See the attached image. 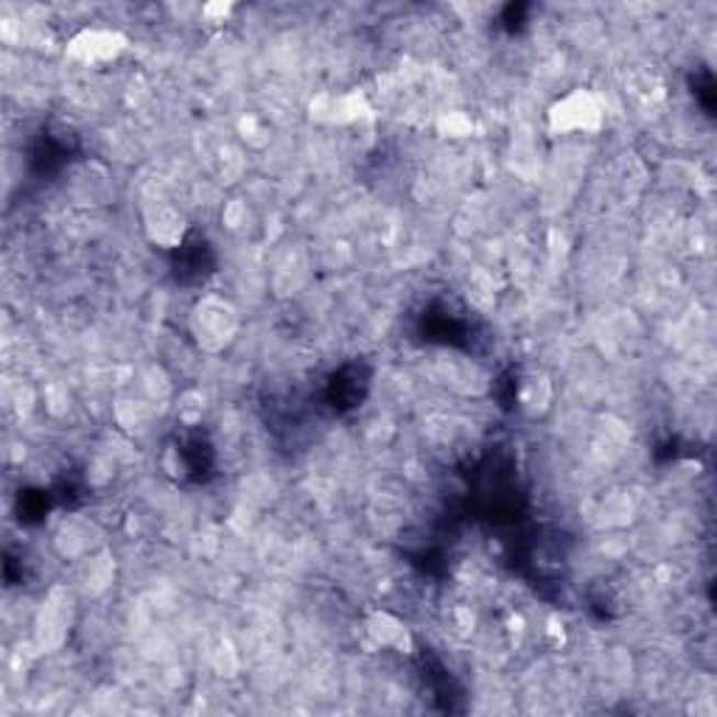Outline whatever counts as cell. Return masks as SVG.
I'll use <instances>...</instances> for the list:
<instances>
[{"label": "cell", "mask_w": 717, "mask_h": 717, "mask_svg": "<svg viewBox=\"0 0 717 717\" xmlns=\"http://www.w3.org/2000/svg\"><path fill=\"white\" fill-rule=\"evenodd\" d=\"M547 121L552 132H563V135L586 132V135H594L605 126V101L594 90L574 88L549 107Z\"/></svg>", "instance_id": "cell-1"}, {"label": "cell", "mask_w": 717, "mask_h": 717, "mask_svg": "<svg viewBox=\"0 0 717 717\" xmlns=\"http://www.w3.org/2000/svg\"><path fill=\"white\" fill-rule=\"evenodd\" d=\"M238 325H242V320H238L236 306L231 300L216 298V294L202 298L191 312V334H194L197 345L202 350H211V354L225 350L236 339Z\"/></svg>", "instance_id": "cell-2"}, {"label": "cell", "mask_w": 717, "mask_h": 717, "mask_svg": "<svg viewBox=\"0 0 717 717\" xmlns=\"http://www.w3.org/2000/svg\"><path fill=\"white\" fill-rule=\"evenodd\" d=\"M126 51V37L115 29H85L68 43V57L81 65H104Z\"/></svg>", "instance_id": "cell-3"}, {"label": "cell", "mask_w": 717, "mask_h": 717, "mask_svg": "<svg viewBox=\"0 0 717 717\" xmlns=\"http://www.w3.org/2000/svg\"><path fill=\"white\" fill-rule=\"evenodd\" d=\"M144 222L146 233L157 247L171 250V247H180L182 238H186V216L177 208L166 205V202H155V205L146 208Z\"/></svg>", "instance_id": "cell-4"}, {"label": "cell", "mask_w": 717, "mask_h": 717, "mask_svg": "<svg viewBox=\"0 0 717 717\" xmlns=\"http://www.w3.org/2000/svg\"><path fill=\"white\" fill-rule=\"evenodd\" d=\"M368 113V104L359 93H325L312 101V119L323 124H354Z\"/></svg>", "instance_id": "cell-5"}, {"label": "cell", "mask_w": 717, "mask_h": 717, "mask_svg": "<svg viewBox=\"0 0 717 717\" xmlns=\"http://www.w3.org/2000/svg\"><path fill=\"white\" fill-rule=\"evenodd\" d=\"M365 630H368V639L376 645V648L410 650L412 645L406 625L388 612L370 614L368 623H365Z\"/></svg>", "instance_id": "cell-6"}, {"label": "cell", "mask_w": 717, "mask_h": 717, "mask_svg": "<svg viewBox=\"0 0 717 717\" xmlns=\"http://www.w3.org/2000/svg\"><path fill=\"white\" fill-rule=\"evenodd\" d=\"M446 130H449L451 135H468V132H471V121L462 119V115H449V119H446Z\"/></svg>", "instance_id": "cell-7"}]
</instances>
